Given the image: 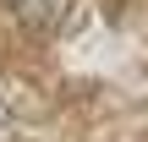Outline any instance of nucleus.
Segmentation results:
<instances>
[{
	"mask_svg": "<svg viewBox=\"0 0 148 142\" xmlns=\"http://www.w3.org/2000/svg\"><path fill=\"white\" fill-rule=\"evenodd\" d=\"M5 11H11L16 22L38 27V33H60V27H71L77 0H5Z\"/></svg>",
	"mask_w": 148,
	"mask_h": 142,
	"instance_id": "f257e3e1",
	"label": "nucleus"
}]
</instances>
